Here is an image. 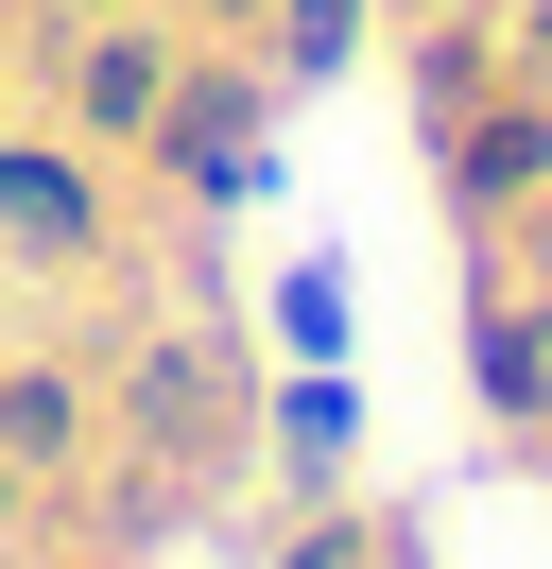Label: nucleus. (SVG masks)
I'll list each match as a JSON object with an SVG mask.
<instances>
[{
  "label": "nucleus",
  "mask_w": 552,
  "mask_h": 569,
  "mask_svg": "<svg viewBox=\"0 0 552 569\" xmlns=\"http://www.w3.org/2000/svg\"><path fill=\"white\" fill-rule=\"evenodd\" d=\"M0 208H18V224H69V242H87V190H69V173H34V156L0 173Z\"/></svg>",
  "instance_id": "obj_1"
}]
</instances>
